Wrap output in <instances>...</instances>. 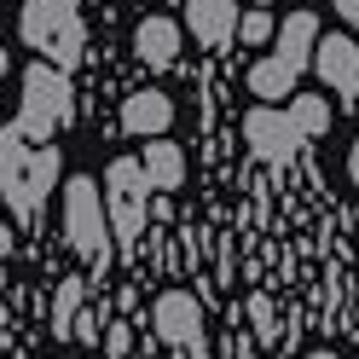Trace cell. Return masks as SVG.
Returning a JSON list of instances; mask_svg holds the SVG:
<instances>
[{"instance_id": "6da1fadb", "label": "cell", "mask_w": 359, "mask_h": 359, "mask_svg": "<svg viewBox=\"0 0 359 359\" xmlns=\"http://www.w3.org/2000/svg\"><path fill=\"white\" fill-rule=\"evenodd\" d=\"M58 180V145L53 140H29L24 128H0V197L18 220H35Z\"/></svg>"}, {"instance_id": "7a4b0ae2", "label": "cell", "mask_w": 359, "mask_h": 359, "mask_svg": "<svg viewBox=\"0 0 359 359\" xmlns=\"http://www.w3.org/2000/svg\"><path fill=\"white\" fill-rule=\"evenodd\" d=\"M64 238H70V250L93 266V273L104 278L110 261H116V238H110V220H104V191L99 180H64Z\"/></svg>"}, {"instance_id": "3957f363", "label": "cell", "mask_w": 359, "mask_h": 359, "mask_svg": "<svg viewBox=\"0 0 359 359\" xmlns=\"http://www.w3.org/2000/svg\"><path fill=\"white\" fill-rule=\"evenodd\" d=\"M76 116V87H70V70L58 64H29L24 70V110H18V128L29 140H53V133Z\"/></svg>"}, {"instance_id": "277c9868", "label": "cell", "mask_w": 359, "mask_h": 359, "mask_svg": "<svg viewBox=\"0 0 359 359\" xmlns=\"http://www.w3.org/2000/svg\"><path fill=\"white\" fill-rule=\"evenodd\" d=\"M24 41L35 53H47V64H58V70L81 64V47H87L81 0H29L24 6Z\"/></svg>"}, {"instance_id": "5b68a950", "label": "cell", "mask_w": 359, "mask_h": 359, "mask_svg": "<svg viewBox=\"0 0 359 359\" xmlns=\"http://www.w3.org/2000/svg\"><path fill=\"white\" fill-rule=\"evenodd\" d=\"M145 191H151V180L140 168V156H116L104 174V220L116 243H133L145 232Z\"/></svg>"}, {"instance_id": "8992f818", "label": "cell", "mask_w": 359, "mask_h": 359, "mask_svg": "<svg viewBox=\"0 0 359 359\" xmlns=\"http://www.w3.org/2000/svg\"><path fill=\"white\" fill-rule=\"evenodd\" d=\"M151 330H156V342H168V348H186L191 359H203V307L191 302V290H163L151 307Z\"/></svg>"}, {"instance_id": "52a82bcc", "label": "cell", "mask_w": 359, "mask_h": 359, "mask_svg": "<svg viewBox=\"0 0 359 359\" xmlns=\"http://www.w3.org/2000/svg\"><path fill=\"white\" fill-rule=\"evenodd\" d=\"M243 140H250V151L261 163H273V168H284L290 156L307 145L296 133V122H290V110H278V104H255L250 116H243Z\"/></svg>"}, {"instance_id": "ba28073f", "label": "cell", "mask_w": 359, "mask_h": 359, "mask_svg": "<svg viewBox=\"0 0 359 359\" xmlns=\"http://www.w3.org/2000/svg\"><path fill=\"white\" fill-rule=\"evenodd\" d=\"M313 70L325 76V87L336 99H359V41L319 35V41H313Z\"/></svg>"}, {"instance_id": "9c48e42d", "label": "cell", "mask_w": 359, "mask_h": 359, "mask_svg": "<svg viewBox=\"0 0 359 359\" xmlns=\"http://www.w3.org/2000/svg\"><path fill=\"white\" fill-rule=\"evenodd\" d=\"M174 122V99L156 93V87H140V93L122 99V133L128 140H163Z\"/></svg>"}, {"instance_id": "30bf717a", "label": "cell", "mask_w": 359, "mask_h": 359, "mask_svg": "<svg viewBox=\"0 0 359 359\" xmlns=\"http://www.w3.org/2000/svg\"><path fill=\"white\" fill-rule=\"evenodd\" d=\"M186 24L203 47H226L238 35V0H186Z\"/></svg>"}, {"instance_id": "8fae6325", "label": "cell", "mask_w": 359, "mask_h": 359, "mask_svg": "<svg viewBox=\"0 0 359 359\" xmlns=\"http://www.w3.org/2000/svg\"><path fill=\"white\" fill-rule=\"evenodd\" d=\"M273 41H278V47H273V58L278 64H290V70H307V64H313V41H319V18H313V12H290L284 18V29H273Z\"/></svg>"}, {"instance_id": "7c38bea8", "label": "cell", "mask_w": 359, "mask_h": 359, "mask_svg": "<svg viewBox=\"0 0 359 359\" xmlns=\"http://www.w3.org/2000/svg\"><path fill=\"white\" fill-rule=\"evenodd\" d=\"M133 58L151 64V70H168L180 58V24L174 18H145V24L133 29Z\"/></svg>"}, {"instance_id": "4fadbf2b", "label": "cell", "mask_w": 359, "mask_h": 359, "mask_svg": "<svg viewBox=\"0 0 359 359\" xmlns=\"http://www.w3.org/2000/svg\"><path fill=\"white\" fill-rule=\"evenodd\" d=\"M140 168L151 180V191H180V180H186V151L168 145V140H151L145 156H140Z\"/></svg>"}, {"instance_id": "5bb4252c", "label": "cell", "mask_w": 359, "mask_h": 359, "mask_svg": "<svg viewBox=\"0 0 359 359\" xmlns=\"http://www.w3.org/2000/svg\"><path fill=\"white\" fill-rule=\"evenodd\" d=\"M296 70H290V64H278L273 53H266L261 64H255V70H250V93L255 99H290V93H296Z\"/></svg>"}, {"instance_id": "9a60e30c", "label": "cell", "mask_w": 359, "mask_h": 359, "mask_svg": "<svg viewBox=\"0 0 359 359\" xmlns=\"http://www.w3.org/2000/svg\"><path fill=\"white\" fill-rule=\"evenodd\" d=\"M290 122H296V133H302V140H319V133L330 128V99L296 93V99H290Z\"/></svg>"}, {"instance_id": "2e32d148", "label": "cell", "mask_w": 359, "mask_h": 359, "mask_svg": "<svg viewBox=\"0 0 359 359\" xmlns=\"http://www.w3.org/2000/svg\"><path fill=\"white\" fill-rule=\"evenodd\" d=\"M81 302H87V278H64V284H58V296H53V336H70Z\"/></svg>"}, {"instance_id": "e0dca14e", "label": "cell", "mask_w": 359, "mask_h": 359, "mask_svg": "<svg viewBox=\"0 0 359 359\" xmlns=\"http://www.w3.org/2000/svg\"><path fill=\"white\" fill-rule=\"evenodd\" d=\"M273 29H278V24H273V12H261V6L238 18V35L250 41V47H261V41H273Z\"/></svg>"}, {"instance_id": "ac0fdd59", "label": "cell", "mask_w": 359, "mask_h": 359, "mask_svg": "<svg viewBox=\"0 0 359 359\" xmlns=\"http://www.w3.org/2000/svg\"><path fill=\"white\" fill-rule=\"evenodd\" d=\"M104 325H110V313H104V307H87V302H81V313H76L70 336H81V342H99V336H104Z\"/></svg>"}, {"instance_id": "d6986e66", "label": "cell", "mask_w": 359, "mask_h": 359, "mask_svg": "<svg viewBox=\"0 0 359 359\" xmlns=\"http://www.w3.org/2000/svg\"><path fill=\"white\" fill-rule=\"evenodd\" d=\"M104 353H110V359H128V353H133V336H128V325H116V319L104 325Z\"/></svg>"}, {"instance_id": "ffe728a7", "label": "cell", "mask_w": 359, "mask_h": 359, "mask_svg": "<svg viewBox=\"0 0 359 359\" xmlns=\"http://www.w3.org/2000/svg\"><path fill=\"white\" fill-rule=\"evenodd\" d=\"M330 6H336V18H348V24L359 29V0H330Z\"/></svg>"}, {"instance_id": "44dd1931", "label": "cell", "mask_w": 359, "mask_h": 359, "mask_svg": "<svg viewBox=\"0 0 359 359\" xmlns=\"http://www.w3.org/2000/svg\"><path fill=\"white\" fill-rule=\"evenodd\" d=\"M348 180H353V191H359V140H353V151H348Z\"/></svg>"}, {"instance_id": "7402d4cb", "label": "cell", "mask_w": 359, "mask_h": 359, "mask_svg": "<svg viewBox=\"0 0 359 359\" xmlns=\"http://www.w3.org/2000/svg\"><path fill=\"white\" fill-rule=\"evenodd\" d=\"M12 250V232H6V220H0V255H6Z\"/></svg>"}, {"instance_id": "603a6c76", "label": "cell", "mask_w": 359, "mask_h": 359, "mask_svg": "<svg viewBox=\"0 0 359 359\" xmlns=\"http://www.w3.org/2000/svg\"><path fill=\"white\" fill-rule=\"evenodd\" d=\"M307 359H336V353H330V348H319V353H307Z\"/></svg>"}]
</instances>
